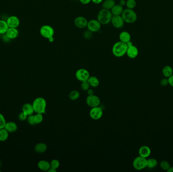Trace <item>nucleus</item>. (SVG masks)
<instances>
[{"mask_svg": "<svg viewBox=\"0 0 173 172\" xmlns=\"http://www.w3.org/2000/svg\"><path fill=\"white\" fill-rule=\"evenodd\" d=\"M128 46L126 55L127 56L131 59L136 58L139 54V51L138 48L136 46L133 45V43L131 41L128 42L127 43Z\"/></svg>", "mask_w": 173, "mask_h": 172, "instance_id": "obj_7", "label": "nucleus"}, {"mask_svg": "<svg viewBox=\"0 0 173 172\" xmlns=\"http://www.w3.org/2000/svg\"><path fill=\"white\" fill-rule=\"evenodd\" d=\"M28 121L30 125H34L36 124L35 121H34V115H31L28 116Z\"/></svg>", "mask_w": 173, "mask_h": 172, "instance_id": "obj_36", "label": "nucleus"}, {"mask_svg": "<svg viewBox=\"0 0 173 172\" xmlns=\"http://www.w3.org/2000/svg\"><path fill=\"white\" fill-rule=\"evenodd\" d=\"M9 27L17 28L20 25V20L16 16H10L6 20Z\"/></svg>", "mask_w": 173, "mask_h": 172, "instance_id": "obj_14", "label": "nucleus"}, {"mask_svg": "<svg viewBox=\"0 0 173 172\" xmlns=\"http://www.w3.org/2000/svg\"><path fill=\"white\" fill-rule=\"evenodd\" d=\"M124 7L119 4H116L110 10L113 16L121 15L124 11Z\"/></svg>", "mask_w": 173, "mask_h": 172, "instance_id": "obj_18", "label": "nucleus"}, {"mask_svg": "<svg viewBox=\"0 0 173 172\" xmlns=\"http://www.w3.org/2000/svg\"><path fill=\"white\" fill-rule=\"evenodd\" d=\"M162 73L164 77L168 78L173 74V68L169 65L165 66L162 69Z\"/></svg>", "mask_w": 173, "mask_h": 172, "instance_id": "obj_23", "label": "nucleus"}, {"mask_svg": "<svg viewBox=\"0 0 173 172\" xmlns=\"http://www.w3.org/2000/svg\"><path fill=\"white\" fill-rule=\"evenodd\" d=\"M38 167L43 171H48L50 169V163L45 160H41L38 163Z\"/></svg>", "mask_w": 173, "mask_h": 172, "instance_id": "obj_19", "label": "nucleus"}, {"mask_svg": "<svg viewBox=\"0 0 173 172\" xmlns=\"http://www.w3.org/2000/svg\"><path fill=\"white\" fill-rule=\"evenodd\" d=\"M28 116L25 113L22 112L18 116V118L20 121H25L28 119Z\"/></svg>", "mask_w": 173, "mask_h": 172, "instance_id": "obj_37", "label": "nucleus"}, {"mask_svg": "<svg viewBox=\"0 0 173 172\" xmlns=\"http://www.w3.org/2000/svg\"><path fill=\"white\" fill-rule=\"evenodd\" d=\"M86 91H87V94H88V95H92L94 94V92L93 89L89 88Z\"/></svg>", "mask_w": 173, "mask_h": 172, "instance_id": "obj_42", "label": "nucleus"}, {"mask_svg": "<svg viewBox=\"0 0 173 172\" xmlns=\"http://www.w3.org/2000/svg\"><path fill=\"white\" fill-rule=\"evenodd\" d=\"M40 33L42 37L47 39L50 43L54 42L55 31L52 26L49 25H44L40 28Z\"/></svg>", "mask_w": 173, "mask_h": 172, "instance_id": "obj_2", "label": "nucleus"}, {"mask_svg": "<svg viewBox=\"0 0 173 172\" xmlns=\"http://www.w3.org/2000/svg\"><path fill=\"white\" fill-rule=\"evenodd\" d=\"M86 27L91 32H98L101 27V24L97 19H92L88 21Z\"/></svg>", "mask_w": 173, "mask_h": 172, "instance_id": "obj_10", "label": "nucleus"}, {"mask_svg": "<svg viewBox=\"0 0 173 172\" xmlns=\"http://www.w3.org/2000/svg\"><path fill=\"white\" fill-rule=\"evenodd\" d=\"M9 28L6 21L0 20V34H5Z\"/></svg>", "mask_w": 173, "mask_h": 172, "instance_id": "obj_26", "label": "nucleus"}, {"mask_svg": "<svg viewBox=\"0 0 173 172\" xmlns=\"http://www.w3.org/2000/svg\"><path fill=\"white\" fill-rule=\"evenodd\" d=\"M88 21L85 17L78 16L74 20V24L76 27L79 29H83L86 27Z\"/></svg>", "mask_w": 173, "mask_h": 172, "instance_id": "obj_12", "label": "nucleus"}, {"mask_svg": "<svg viewBox=\"0 0 173 172\" xmlns=\"http://www.w3.org/2000/svg\"><path fill=\"white\" fill-rule=\"evenodd\" d=\"M128 46L127 43L119 41L114 43L112 48L113 55L117 58H121L125 55L127 53Z\"/></svg>", "mask_w": 173, "mask_h": 172, "instance_id": "obj_1", "label": "nucleus"}, {"mask_svg": "<svg viewBox=\"0 0 173 172\" xmlns=\"http://www.w3.org/2000/svg\"><path fill=\"white\" fill-rule=\"evenodd\" d=\"M167 171L168 172H173V167H170V168Z\"/></svg>", "mask_w": 173, "mask_h": 172, "instance_id": "obj_46", "label": "nucleus"}, {"mask_svg": "<svg viewBox=\"0 0 173 172\" xmlns=\"http://www.w3.org/2000/svg\"><path fill=\"white\" fill-rule=\"evenodd\" d=\"M22 112L25 113L28 116L33 115L34 112L33 105L29 103L24 104L22 107Z\"/></svg>", "mask_w": 173, "mask_h": 172, "instance_id": "obj_20", "label": "nucleus"}, {"mask_svg": "<svg viewBox=\"0 0 173 172\" xmlns=\"http://www.w3.org/2000/svg\"><path fill=\"white\" fill-rule=\"evenodd\" d=\"M9 137V132L5 129V128L0 129V142H5L7 140Z\"/></svg>", "mask_w": 173, "mask_h": 172, "instance_id": "obj_27", "label": "nucleus"}, {"mask_svg": "<svg viewBox=\"0 0 173 172\" xmlns=\"http://www.w3.org/2000/svg\"><path fill=\"white\" fill-rule=\"evenodd\" d=\"M125 23L132 24L134 23L137 19V15L133 9H124L121 15Z\"/></svg>", "mask_w": 173, "mask_h": 172, "instance_id": "obj_5", "label": "nucleus"}, {"mask_svg": "<svg viewBox=\"0 0 173 172\" xmlns=\"http://www.w3.org/2000/svg\"><path fill=\"white\" fill-rule=\"evenodd\" d=\"M18 35L19 31L17 29V28L9 27L5 33V36L9 40H14L16 39Z\"/></svg>", "mask_w": 173, "mask_h": 172, "instance_id": "obj_15", "label": "nucleus"}, {"mask_svg": "<svg viewBox=\"0 0 173 172\" xmlns=\"http://www.w3.org/2000/svg\"><path fill=\"white\" fill-rule=\"evenodd\" d=\"M56 170H55V169H52V168H51V167H50V169L49 170H48V172H56Z\"/></svg>", "mask_w": 173, "mask_h": 172, "instance_id": "obj_45", "label": "nucleus"}, {"mask_svg": "<svg viewBox=\"0 0 173 172\" xmlns=\"http://www.w3.org/2000/svg\"><path fill=\"white\" fill-rule=\"evenodd\" d=\"M133 166L136 170H142L147 167V159L139 155L133 161Z\"/></svg>", "mask_w": 173, "mask_h": 172, "instance_id": "obj_6", "label": "nucleus"}, {"mask_svg": "<svg viewBox=\"0 0 173 172\" xmlns=\"http://www.w3.org/2000/svg\"><path fill=\"white\" fill-rule=\"evenodd\" d=\"M100 99L97 95L93 94L88 95L86 98V105L91 108H94L99 106L100 104Z\"/></svg>", "mask_w": 173, "mask_h": 172, "instance_id": "obj_8", "label": "nucleus"}, {"mask_svg": "<svg viewBox=\"0 0 173 172\" xmlns=\"http://www.w3.org/2000/svg\"><path fill=\"white\" fill-rule=\"evenodd\" d=\"M90 73L86 69L81 68L76 71V77L80 81L83 82L87 81L90 77Z\"/></svg>", "mask_w": 173, "mask_h": 172, "instance_id": "obj_9", "label": "nucleus"}, {"mask_svg": "<svg viewBox=\"0 0 173 172\" xmlns=\"http://www.w3.org/2000/svg\"><path fill=\"white\" fill-rule=\"evenodd\" d=\"M119 41L127 43L131 40V36L128 31H123L119 33Z\"/></svg>", "mask_w": 173, "mask_h": 172, "instance_id": "obj_17", "label": "nucleus"}, {"mask_svg": "<svg viewBox=\"0 0 173 172\" xmlns=\"http://www.w3.org/2000/svg\"><path fill=\"white\" fill-rule=\"evenodd\" d=\"M33 106L34 111L36 113L43 114L46 112L47 102L45 98L42 97L36 98L33 103Z\"/></svg>", "mask_w": 173, "mask_h": 172, "instance_id": "obj_3", "label": "nucleus"}, {"mask_svg": "<svg viewBox=\"0 0 173 172\" xmlns=\"http://www.w3.org/2000/svg\"><path fill=\"white\" fill-rule=\"evenodd\" d=\"M115 5L116 2L114 0H105L102 2V6L103 9L110 10Z\"/></svg>", "mask_w": 173, "mask_h": 172, "instance_id": "obj_24", "label": "nucleus"}, {"mask_svg": "<svg viewBox=\"0 0 173 172\" xmlns=\"http://www.w3.org/2000/svg\"><path fill=\"white\" fill-rule=\"evenodd\" d=\"M17 125L15 122H6L5 125V129L9 133H13L17 130Z\"/></svg>", "mask_w": 173, "mask_h": 172, "instance_id": "obj_21", "label": "nucleus"}, {"mask_svg": "<svg viewBox=\"0 0 173 172\" xmlns=\"http://www.w3.org/2000/svg\"><path fill=\"white\" fill-rule=\"evenodd\" d=\"M89 115L93 120H99L103 116V111L99 106L92 108L89 112Z\"/></svg>", "mask_w": 173, "mask_h": 172, "instance_id": "obj_11", "label": "nucleus"}, {"mask_svg": "<svg viewBox=\"0 0 173 172\" xmlns=\"http://www.w3.org/2000/svg\"><path fill=\"white\" fill-rule=\"evenodd\" d=\"M158 165V161L156 159L153 158H149L147 160V167L149 169H153L156 167Z\"/></svg>", "mask_w": 173, "mask_h": 172, "instance_id": "obj_28", "label": "nucleus"}, {"mask_svg": "<svg viewBox=\"0 0 173 172\" xmlns=\"http://www.w3.org/2000/svg\"><path fill=\"white\" fill-rule=\"evenodd\" d=\"M87 81L88 82L90 86L93 87V88H97L99 86V83H100L98 78L94 76H90L87 80Z\"/></svg>", "mask_w": 173, "mask_h": 172, "instance_id": "obj_25", "label": "nucleus"}, {"mask_svg": "<svg viewBox=\"0 0 173 172\" xmlns=\"http://www.w3.org/2000/svg\"><path fill=\"white\" fill-rule=\"evenodd\" d=\"M90 85L87 81L82 82L80 84V88L83 91H87L90 88Z\"/></svg>", "mask_w": 173, "mask_h": 172, "instance_id": "obj_34", "label": "nucleus"}, {"mask_svg": "<svg viewBox=\"0 0 173 172\" xmlns=\"http://www.w3.org/2000/svg\"><path fill=\"white\" fill-rule=\"evenodd\" d=\"M126 0H120L119 1V4L122 6L124 7L125 5H126Z\"/></svg>", "mask_w": 173, "mask_h": 172, "instance_id": "obj_44", "label": "nucleus"}, {"mask_svg": "<svg viewBox=\"0 0 173 172\" xmlns=\"http://www.w3.org/2000/svg\"><path fill=\"white\" fill-rule=\"evenodd\" d=\"M80 2L83 5H87L91 2V0H79Z\"/></svg>", "mask_w": 173, "mask_h": 172, "instance_id": "obj_40", "label": "nucleus"}, {"mask_svg": "<svg viewBox=\"0 0 173 172\" xmlns=\"http://www.w3.org/2000/svg\"><path fill=\"white\" fill-rule=\"evenodd\" d=\"M34 118L36 124H39L42 123L44 118L43 114L40 113H37L36 115H34Z\"/></svg>", "mask_w": 173, "mask_h": 172, "instance_id": "obj_31", "label": "nucleus"}, {"mask_svg": "<svg viewBox=\"0 0 173 172\" xmlns=\"http://www.w3.org/2000/svg\"><path fill=\"white\" fill-rule=\"evenodd\" d=\"M113 16L110 10L103 8L98 13L97 19L101 25H106L111 22Z\"/></svg>", "mask_w": 173, "mask_h": 172, "instance_id": "obj_4", "label": "nucleus"}, {"mask_svg": "<svg viewBox=\"0 0 173 172\" xmlns=\"http://www.w3.org/2000/svg\"><path fill=\"white\" fill-rule=\"evenodd\" d=\"M91 33L92 32L89 30L88 31H86L85 34H84L85 37H86V39L90 38L91 37Z\"/></svg>", "mask_w": 173, "mask_h": 172, "instance_id": "obj_41", "label": "nucleus"}, {"mask_svg": "<svg viewBox=\"0 0 173 172\" xmlns=\"http://www.w3.org/2000/svg\"><path fill=\"white\" fill-rule=\"evenodd\" d=\"M80 92L78 91H76V90H73V91H71V92L69 94V95H68L69 98L71 100H77L80 97Z\"/></svg>", "mask_w": 173, "mask_h": 172, "instance_id": "obj_29", "label": "nucleus"}, {"mask_svg": "<svg viewBox=\"0 0 173 172\" xmlns=\"http://www.w3.org/2000/svg\"><path fill=\"white\" fill-rule=\"evenodd\" d=\"M136 4L137 3L135 0H127L126 1V6L128 9H133L136 7Z\"/></svg>", "mask_w": 173, "mask_h": 172, "instance_id": "obj_30", "label": "nucleus"}, {"mask_svg": "<svg viewBox=\"0 0 173 172\" xmlns=\"http://www.w3.org/2000/svg\"><path fill=\"white\" fill-rule=\"evenodd\" d=\"M151 149L150 148L146 145H144L140 148L139 149V154L141 157L147 158L151 154Z\"/></svg>", "mask_w": 173, "mask_h": 172, "instance_id": "obj_16", "label": "nucleus"}, {"mask_svg": "<svg viewBox=\"0 0 173 172\" xmlns=\"http://www.w3.org/2000/svg\"><path fill=\"white\" fill-rule=\"evenodd\" d=\"M6 123V121L5 120V117L2 114L0 113V129L5 128Z\"/></svg>", "mask_w": 173, "mask_h": 172, "instance_id": "obj_35", "label": "nucleus"}, {"mask_svg": "<svg viewBox=\"0 0 173 172\" xmlns=\"http://www.w3.org/2000/svg\"><path fill=\"white\" fill-rule=\"evenodd\" d=\"M1 162L0 161V167H1Z\"/></svg>", "mask_w": 173, "mask_h": 172, "instance_id": "obj_47", "label": "nucleus"}, {"mask_svg": "<svg viewBox=\"0 0 173 172\" xmlns=\"http://www.w3.org/2000/svg\"><path fill=\"white\" fill-rule=\"evenodd\" d=\"M47 145L43 142L38 143L34 147V150L39 154H43L47 151Z\"/></svg>", "mask_w": 173, "mask_h": 172, "instance_id": "obj_22", "label": "nucleus"}, {"mask_svg": "<svg viewBox=\"0 0 173 172\" xmlns=\"http://www.w3.org/2000/svg\"><path fill=\"white\" fill-rule=\"evenodd\" d=\"M168 84L173 87V74L168 78Z\"/></svg>", "mask_w": 173, "mask_h": 172, "instance_id": "obj_39", "label": "nucleus"}, {"mask_svg": "<svg viewBox=\"0 0 173 172\" xmlns=\"http://www.w3.org/2000/svg\"><path fill=\"white\" fill-rule=\"evenodd\" d=\"M60 166V163H59L58 160H53L50 163V167L52 169H55L56 170H57V169H58Z\"/></svg>", "mask_w": 173, "mask_h": 172, "instance_id": "obj_32", "label": "nucleus"}, {"mask_svg": "<svg viewBox=\"0 0 173 172\" xmlns=\"http://www.w3.org/2000/svg\"><path fill=\"white\" fill-rule=\"evenodd\" d=\"M111 24L114 27L121 28L124 26V22L121 15L113 16L111 20Z\"/></svg>", "mask_w": 173, "mask_h": 172, "instance_id": "obj_13", "label": "nucleus"}, {"mask_svg": "<svg viewBox=\"0 0 173 172\" xmlns=\"http://www.w3.org/2000/svg\"><path fill=\"white\" fill-rule=\"evenodd\" d=\"M103 0H91L92 2L95 4H99L103 2Z\"/></svg>", "mask_w": 173, "mask_h": 172, "instance_id": "obj_43", "label": "nucleus"}, {"mask_svg": "<svg viewBox=\"0 0 173 172\" xmlns=\"http://www.w3.org/2000/svg\"><path fill=\"white\" fill-rule=\"evenodd\" d=\"M160 167H161V169H162L163 170L167 171L170 168L171 166L168 161H162L160 164Z\"/></svg>", "mask_w": 173, "mask_h": 172, "instance_id": "obj_33", "label": "nucleus"}, {"mask_svg": "<svg viewBox=\"0 0 173 172\" xmlns=\"http://www.w3.org/2000/svg\"><path fill=\"white\" fill-rule=\"evenodd\" d=\"M160 83H161V85L162 86H167V85L168 84V78H165H165L162 79L161 80Z\"/></svg>", "mask_w": 173, "mask_h": 172, "instance_id": "obj_38", "label": "nucleus"}]
</instances>
